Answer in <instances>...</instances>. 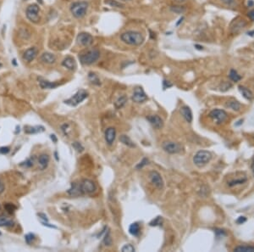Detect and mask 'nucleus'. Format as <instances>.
<instances>
[{"label": "nucleus", "mask_w": 254, "mask_h": 252, "mask_svg": "<svg viewBox=\"0 0 254 252\" xmlns=\"http://www.w3.org/2000/svg\"><path fill=\"white\" fill-rule=\"evenodd\" d=\"M103 242L105 243V244H106V245H111V244H112V240H111L110 236H109V233H106V235H105V238H104V240H103Z\"/></svg>", "instance_id": "ea45409f"}, {"label": "nucleus", "mask_w": 254, "mask_h": 252, "mask_svg": "<svg viewBox=\"0 0 254 252\" xmlns=\"http://www.w3.org/2000/svg\"><path fill=\"white\" fill-rule=\"evenodd\" d=\"M253 4H254L253 1H252V0H249V2H248V6L250 7V6H252Z\"/></svg>", "instance_id": "6e6d98bb"}, {"label": "nucleus", "mask_w": 254, "mask_h": 252, "mask_svg": "<svg viewBox=\"0 0 254 252\" xmlns=\"http://www.w3.org/2000/svg\"><path fill=\"white\" fill-rule=\"evenodd\" d=\"M162 222H163L162 216H159L155 217L152 221H151L150 223H149V225H150L151 227H157V226H160V225L162 224Z\"/></svg>", "instance_id": "72a5a7b5"}, {"label": "nucleus", "mask_w": 254, "mask_h": 252, "mask_svg": "<svg viewBox=\"0 0 254 252\" xmlns=\"http://www.w3.org/2000/svg\"><path fill=\"white\" fill-rule=\"evenodd\" d=\"M4 208H5V209L7 210V211L9 212V213H13L14 211L16 210V206H15L14 205L10 204V203H8V204L4 205Z\"/></svg>", "instance_id": "e433bc0d"}, {"label": "nucleus", "mask_w": 254, "mask_h": 252, "mask_svg": "<svg viewBox=\"0 0 254 252\" xmlns=\"http://www.w3.org/2000/svg\"><path fill=\"white\" fill-rule=\"evenodd\" d=\"M50 158L48 155L47 154H42L38 158V165L41 170H44L48 167V163H49Z\"/></svg>", "instance_id": "6ab92c4d"}, {"label": "nucleus", "mask_w": 254, "mask_h": 252, "mask_svg": "<svg viewBox=\"0 0 254 252\" xmlns=\"http://www.w3.org/2000/svg\"><path fill=\"white\" fill-rule=\"evenodd\" d=\"M116 138V130L114 128H109L105 131V141L107 144L112 145L115 140Z\"/></svg>", "instance_id": "2eb2a0df"}, {"label": "nucleus", "mask_w": 254, "mask_h": 252, "mask_svg": "<svg viewBox=\"0 0 254 252\" xmlns=\"http://www.w3.org/2000/svg\"><path fill=\"white\" fill-rule=\"evenodd\" d=\"M14 221L6 216H0V227H12Z\"/></svg>", "instance_id": "b1692460"}, {"label": "nucleus", "mask_w": 254, "mask_h": 252, "mask_svg": "<svg viewBox=\"0 0 254 252\" xmlns=\"http://www.w3.org/2000/svg\"><path fill=\"white\" fill-rule=\"evenodd\" d=\"M234 250L236 252H254V247L242 245V246H237L236 248H235Z\"/></svg>", "instance_id": "7c9ffc66"}, {"label": "nucleus", "mask_w": 254, "mask_h": 252, "mask_svg": "<svg viewBox=\"0 0 254 252\" xmlns=\"http://www.w3.org/2000/svg\"><path fill=\"white\" fill-rule=\"evenodd\" d=\"M4 183H3V182L0 181V194H1L2 193H3V192H4Z\"/></svg>", "instance_id": "3c124183"}, {"label": "nucleus", "mask_w": 254, "mask_h": 252, "mask_svg": "<svg viewBox=\"0 0 254 252\" xmlns=\"http://www.w3.org/2000/svg\"><path fill=\"white\" fill-rule=\"evenodd\" d=\"M68 194H70V196H73V197H77V196L82 195L79 182H72L71 183V187H70V189L68 190Z\"/></svg>", "instance_id": "a211bd4d"}, {"label": "nucleus", "mask_w": 254, "mask_h": 252, "mask_svg": "<svg viewBox=\"0 0 254 252\" xmlns=\"http://www.w3.org/2000/svg\"><path fill=\"white\" fill-rule=\"evenodd\" d=\"M121 251L123 252H133L135 251V247L131 244H125L123 247L121 248Z\"/></svg>", "instance_id": "f704fd0d"}, {"label": "nucleus", "mask_w": 254, "mask_h": 252, "mask_svg": "<svg viewBox=\"0 0 254 252\" xmlns=\"http://www.w3.org/2000/svg\"><path fill=\"white\" fill-rule=\"evenodd\" d=\"M8 152H9V148L8 147H2V148H0V153L1 154L5 155V154H8Z\"/></svg>", "instance_id": "c03bdc74"}, {"label": "nucleus", "mask_w": 254, "mask_h": 252, "mask_svg": "<svg viewBox=\"0 0 254 252\" xmlns=\"http://www.w3.org/2000/svg\"><path fill=\"white\" fill-rule=\"evenodd\" d=\"M131 99H132V100L135 103L140 104L145 102L148 99V96H147L146 93L142 89V87H136L134 90V93L132 94Z\"/></svg>", "instance_id": "f8f14e48"}, {"label": "nucleus", "mask_w": 254, "mask_h": 252, "mask_svg": "<svg viewBox=\"0 0 254 252\" xmlns=\"http://www.w3.org/2000/svg\"><path fill=\"white\" fill-rule=\"evenodd\" d=\"M246 221V218L245 217V216H240V217L236 220V223H237L238 224H242V223H245Z\"/></svg>", "instance_id": "49530a36"}, {"label": "nucleus", "mask_w": 254, "mask_h": 252, "mask_svg": "<svg viewBox=\"0 0 254 252\" xmlns=\"http://www.w3.org/2000/svg\"><path fill=\"white\" fill-rule=\"evenodd\" d=\"M25 238L26 243H27V244H30V243L34 240V235H33L32 233H28V234H26V235L25 236Z\"/></svg>", "instance_id": "79ce46f5"}, {"label": "nucleus", "mask_w": 254, "mask_h": 252, "mask_svg": "<svg viewBox=\"0 0 254 252\" xmlns=\"http://www.w3.org/2000/svg\"><path fill=\"white\" fill-rule=\"evenodd\" d=\"M252 172H253V175H254V161H253V164H252Z\"/></svg>", "instance_id": "bf43d9fd"}, {"label": "nucleus", "mask_w": 254, "mask_h": 252, "mask_svg": "<svg viewBox=\"0 0 254 252\" xmlns=\"http://www.w3.org/2000/svg\"><path fill=\"white\" fill-rule=\"evenodd\" d=\"M221 1L224 4H226V5H229V6H232L236 3V0H221Z\"/></svg>", "instance_id": "37998d69"}, {"label": "nucleus", "mask_w": 254, "mask_h": 252, "mask_svg": "<svg viewBox=\"0 0 254 252\" xmlns=\"http://www.w3.org/2000/svg\"><path fill=\"white\" fill-rule=\"evenodd\" d=\"M183 20H184V17H181L180 20H179V21H178V22L176 23V26L180 25V22H182V21H183Z\"/></svg>", "instance_id": "5fc2aeb1"}, {"label": "nucleus", "mask_w": 254, "mask_h": 252, "mask_svg": "<svg viewBox=\"0 0 254 252\" xmlns=\"http://www.w3.org/2000/svg\"><path fill=\"white\" fill-rule=\"evenodd\" d=\"M162 148L165 152L169 154H178L181 152L182 150V146L175 142L171 141H165L162 145Z\"/></svg>", "instance_id": "0eeeda50"}, {"label": "nucleus", "mask_w": 254, "mask_h": 252, "mask_svg": "<svg viewBox=\"0 0 254 252\" xmlns=\"http://www.w3.org/2000/svg\"><path fill=\"white\" fill-rule=\"evenodd\" d=\"M43 131H44V128L42 127V126H37V127L26 126V127H25V132L28 133V134H34V133L42 132Z\"/></svg>", "instance_id": "5701e85b"}, {"label": "nucleus", "mask_w": 254, "mask_h": 252, "mask_svg": "<svg viewBox=\"0 0 254 252\" xmlns=\"http://www.w3.org/2000/svg\"><path fill=\"white\" fill-rule=\"evenodd\" d=\"M164 88L165 89V88H169V87H172V84L171 83H169V82H167L166 80H164Z\"/></svg>", "instance_id": "de8ad7c7"}, {"label": "nucleus", "mask_w": 254, "mask_h": 252, "mask_svg": "<svg viewBox=\"0 0 254 252\" xmlns=\"http://www.w3.org/2000/svg\"><path fill=\"white\" fill-rule=\"evenodd\" d=\"M51 139L53 140L54 143H56V142H57V138H56V136H55L54 134H52V135H51Z\"/></svg>", "instance_id": "603ef678"}, {"label": "nucleus", "mask_w": 254, "mask_h": 252, "mask_svg": "<svg viewBox=\"0 0 254 252\" xmlns=\"http://www.w3.org/2000/svg\"><path fill=\"white\" fill-rule=\"evenodd\" d=\"M72 146H73L75 149L77 150L78 152H82V151L84 150V147H83V146H82L80 143H78V142H75V143H73V144H72Z\"/></svg>", "instance_id": "58836bf2"}, {"label": "nucleus", "mask_w": 254, "mask_h": 252, "mask_svg": "<svg viewBox=\"0 0 254 252\" xmlns=\"http://www.w3.org/2000/svg\"><path fill=\"white\" fill-rule=\"evenodd\" d=\"M175 1H177V2H183L185 0H175Z\"/></svg>", "instance_id": "052dcab7"}, {"label": "nucleus", "mask_w": 254, "mask_h": 252, "mask_svg": "<svg viewBox=\"0 0 254 252\" xmlns=\"http://www.w3.org/2000/svg\"><path fill=\"white\" fill-rule=\"evenodd\" d=\"M121 40L129 45L139 46L143 43L144 37L138 32L128 31L121 34Z\"/></svg>", "instance_id": "f257e3e1"}, {"label": "nucleus", "mask_w": 254, "mask_h": 252, "mask_svg": "<svg viewBox=\"0 0 254 252\" xmlns=\"http://www.w3.org/2000/svg\"><path fill=\"white\" fill-rule=\"evenodd\" d=\"M148 162H149V161H148L147 158H143V159H142V161H140L139 164L136 165L135 167H136L137 169H141V168H142L143 166H145V165H148Z\"/></svg>", "instance_id": "4c0bfd02"}, {"label": "nucleus", "mask_w": 254, "mask_h": 252, "mask_svg": "<svg viewBox=\"0 0 254 252\" xmlns=\"http://www.w3.org/2000/svg\"><path fill=\"white\" fill-rule=\"evenodd\" d=\"M149 178H150V181H151V182H152V184H153L156 188H158L159 189H162L164 188V180H163V178L161 177V175H160L158 172L152 171V172L149 173Z\"/></svg>", "instance_id": "9d476101"}, {"label": "nucleus", "mask_w": 254, "mask_h": 252, "mask_svg": "<svg viewBox=\"0 0 254 252\" xmlns=\"http://www.w3.org/2000/svg\"><path fill=\"white\" fill-rule=\"evenodd\" d=\"M39 85L42 89H52V88L57 87L58 84L56 83H51V82H48L47 80L40 78L39 79Z\"/></svg>", "instance_id": "412c9836"}, {"label": "nucleus", "mask_w": 254, "mask_h": 252, "mask_svg": "<svg viewBox=\"0 0 254 252\" xmlns=\"http://www.w3.org/2000/svg\"><path fill=\"white\" fill-rule=\"evenodd\" d=\"M180 114L181 116L185 118V120L187 122H192V110L188 107V106H183L180 108Z\"/></svg>", "instance_id": "f3484780"}, {"label": "nucleus", "mask_w": 254, "mask_h": 252, "mask_svg": "<svg viewBox=\"0 0 254 252\" xmlns=\"http://www.w3.org/2000/svg\"><path fill=\"white\" fill-rule=\"evenodd\" d=\"M195 47H196V49H198V50L203 49V47H202V46L198 45V44H196V45H195Z\"/></svg>", "instance_id": "864d4df0"}, {"label": "nucleus", "mask_w": 254, "mask_h": 252, "mask_svg": "<svg viewBox=\"0 0 254 252\" xmlns=\"http://www.w3.org/2000/svg\"><path fill=\"white\" fill-rule=\"evenodd\" d=\"M247 34H248L249 36H254V31H252V32H248Z\"/></svg>", "instance_id": "4d7b16f0"}, {"label": "nucleus", "mask_w": 254, "mask_h": 252, "mask_svg": "<svg viewBox=\"0 0 254 252\" xmlns=\"http://www.w3.org/2000/svg\"><path fill=\"white\" fill-rule=\"evenodd\" d=\"M239 90L241 92L242 96L246 99H247V100H252V98H253L252 93L249 89H247L246 87H242V86H239Z\"/></svg>", "instance_id": "393cba45"}, {"label": "nucleus", "mask_w": 254, "mask_h": 252, "mask_svg": "<svg viewBox=\"0 0 254 252\" xmlns=\"http://www.w3.org/2000/svg\"><path fill=\"white\" fill-rule=\"evenodd\" d=\"M37 49L35 48H30L25 51L23 55V58L27 62H32L34 59L37 57Z\"/></svg>", "instance_id": "dca6fc26"}, {"label": "nucleus", "mask_w": 254, "mask_h": 252, "mask_svg": "<svg viewBox=\"0 0 254 252\" xmlns=\"http://www.w3.org/2000/svg\"><path fill=\"white\" fill-rule=\"evenodd\" d=\"M119 141H120L123 145H125V146H127V147H130V148H134L135 146L134 142L131 140L129 137L126 136V135H121V136L119 137Z\"/></svg>", "instance_id": "a878e982"}, {"label": "nucleus", "mask_w": 254, "mask_h": 252, "mask_svg": "<svg viewBox=\"0 0 254 252\" xmlns=\"http://www.w3.org/2000/svg\"><path fill=\"white\" fill-rule=\"evenodd\" d=\"M171 10L173 12L177 13V14H181L183 13L185 10V9L183 7V6H178V5H175V6H171Z\"/></svg>", "instance_id": "c9c22d12"}, {"label": "nucleus", "mask_w": 254, "mask_h": 252, "mask_svg": "<svg viewBox=\"0 0 254 252\" xmlns=\"http://www.w3.org/2000/svg\"><path fill=\"white\" fill-rule=\"evenodd\" d=\"M100 57V52L97 49L87 50L85 53H82L79 55V60L82 65L89 66L95 63Z\"/></svg>", "instance_id": "f03ea898"}, {"label": "nucleus", "mask_w": 254, "mask_h": 252, "mask_svg": "<svg viewBox=\"0 0 254 252\" xmlns=\"http://www.w3.org/2000/svg\"><path fill=\"white\" fill-rule=\"evenodd\" d=\"M87 9H88V4L86 2L82 1V2H76L72 4L70 7V11L75 18L81 19L86 15Z\"/></svg>", "instance_id": "7ed1b4c3"}, {"label": "nucleus", "mask_w": 254, "mask_h": 252, "mask_svg": "<svg viewBox=\"0 0 254 252\" xmlns=\"http://www.w3.org/2000/svg\"><path fill=\"white\" fill-rule=\"evenodd\" d=\"M246 25V22L244 19H242L241 17H237L236 19H235L231 25H230V31L233 33L239 32L242 28H244Z\"/></svg>", "instance_id": "ddd939ff"}, {"label": "nucleus", "mask_w": 254, "mask_h": 252, "mask_svg": "<svg viewBox=\"0 0 254 252\" xmlns=\"http://www.w3.org/2000/svg\"><path fill=\"white\" fill-rule=\"evenodd\" d=\"M62 65L70 70H75V68H76V62H75V60H74V58H72V57H70V56L66 57V58L63 60Z\"/></svg>", "instance_id": "aec40b11"}, {"label": "nucleus", "mask_w": 254, "mask_h": 252, "mask_svg": "<svg viewBox=\"0 0 254 252\" xmlns=\"http://www.w3.org/2000/svg\"><path fill=\"white\" fill-rule=\"evenodd\" d=\"M41 60L46 64H53L56 61V56L51 53H44L42 54Z\"/></svg>", "instance_id": "4be33fe9"}, {"label": "nucleus", "mask_w": 254, "mask_h": 252, "mask_svg": "<svg viewBox=\"0 0 254 252\" xmlns=\"http://www.w3.org/2000/svg\"><path fill=\"white\" fill-rule=\"evenodd\" d=\"M0 67H2V64L1 63H0Z\"/></svg>", "instance_id": "e2e57ef3"}, {"label": "nucleus", "mask_w": 254, "mask_h": 252, "mask_svg": "<svg viewBox=\"0 0 254 252\" xmlns=\"http://www.w3.org/2000/svg\"><path fill=\"white\" fill-rule=\"evenodd\" d=\"M229 77V78L231 79L233 82H236H236H239V81L242 79L241 76L238 74L237 72H236L235 70H230Z\"/></svg>", "instance_id": "473e14b6"}, {"label": "nucleus", "mask_w": 254, "mask_h": 252, "mask_svg": "<svg viewBox=\"0 0 254 252\" xmlns=\"http://www.w3.org/2000/svg\"><path fill=\"white\" fill-rule=\"evenodd\" d=\"M0 235H1V233H0Z\"/></svg>", "instance_id": "0e129e2a"}, {"label": "nucleus", "mask_w": 254, "mask_h": 252, "mask_svg": "<svg viewBox=\"0 0 254 252\" xmlns=\"http://www.w3.org/2000/svg\"><path fill=\"white\" fill-rule=\"evenodd\" d=\"M39 6L36 4H32L29 5L26 9V17L28 18L32 22L37 23L39 21Z\"/></svg>", "instance_id": "6e6552de"}, {"label": "nucleus", "mask_w": 254, "mask_h": 252, "mask_svg": "<svg viewBox=\"0 0 254 252\" xmlns=\"http://www.w3.org/2000/svg\"><path fill=\"white\" fill-rule=\"evenodd\" d=\"M105 4L113 8H124L125 5L116 0H105Z\"/></svg>", "instance_id": "c756f323"}, {"label": "nucleus", "mask_w": 254, "mask_h": 252, "mask_svg": "<svg viewBox=\"0 0 254 252\" xmlns=\"http://www.w3.org/2000/svg\"><path fill=\"white\" fill-rule=\"evenodd\" d=\"M226 107L229 108L235 111H238L241 109V104L236 100H229L226 103Z\"/></svg>", "instance_id": "c85d7f7f"}, {"label": "nucleus", "mask_w": 254, "mask_h": 252, "mask_svg": "<svg viewBox=\"0 0 254 252\" xmlns=\"http://www.w3.org/2000/svg\"><path fill=\"white\" fill-rule=\"evenodd\" d=\"M140 231H141V227H140V225L137 223H132L129 227V233H131V235L138 236Z\"/></svg>", "instance_id": "bb28decb"}, {"label": "nucleus", "mask_w": 254, "mask_h": 252, "mask_svg": "<svg viewBox=\"0 0 254 252\" xmlns=\"http://www.w3.org/2000/svg\"><path fill=\"white\" fill-rule=\"evenodd\" d=\"M209 116L212 120L217 123V124H221L227 119V114L225 111L215 109L209 113Z\"/></svg>", "instance_id": "1a4fd4ad"}, {"label": "nucleus", "mask_w": 254, "mask_h": 252, "mask_svg": "<svg viewBox=\"0 0 254 252\" xmlns=\"http://www.w3.org/2000/svg\"><path fill=\"white\" fill-rule=\"evenodd\" d=\"M88 97V93L84 90L81 89L79 91L76 92V94H75L72 97H70V99L65 100V103L70 106H76L79 104H81Z\"/></svg>", "instance_id": "39448f33"}, {"label": "nucleus", "mask_w": 254, "mask_h": 252, "mask_svg": "<svg viewBox=\"0 0 254 252\" xmlns=\"http://www.w3.org/2000/svg\"><path fill=\"white\" fill-rule=\"evenodd\" d=\"M212 159V155L209 151L200 150L193 157L194 164L198 167H202L206 165Z\"/></svg>", "instance_id": "20e7f679"}, {"label": "nucleus", "mask_w": 254, "mask_h": 252, "mask_svg": "<svg viewBox=\"0 0 254 252\" xmlns=\"http://www.w3.org/2000/svg\"><path fill=\"white\" fill-rule=\"evenodd\" d=\"M37 2H38L39 4H42V0H37Z\"/></svg>", "instance_id": "13d9d810"}, {"label": "nucleus", "mask_w": 254, "mask_h": 252, "mask_svg": "<svg viewBox=\"0 0 254 252\" xmlns=\"http://www.w3.org/2000/svg\"><path fill=\"white\" fill-rule=\"evenodd\" d=\"M121 1H129V0H121Z\"/></svg>", "instance_id": "680f3d73"}, {"label": "nucleus", "mask_w": 254, "mask_h": 252, "mask_svg": "<svg viewBox=\"0 0 254 252\" xmlns=\"http://www.w3.org/2000/svg\"><path fill=\"white\" fill-rule=\"evenodd\" d=\"M88 78H89L90 82L92 84H94V85H100V80H99V77L95 73L90 72L89 76H88Z\"/></svg>", "instance_id": "2f4dec72"}, {"label": "nucleus", "mask_w": 254, "mask_h": 252, "mask_svg": "<svg viewBox=\"0 0 254 252\" xmlns=\"http://www.w3.org/2000/svg\"><path fill=\"white\" fill-rule=\"evenodd\" d=\"M248 17L250 18L251 21H254V9L253 10H251L250 12L248 13Z\"/></svg>", "instance_id": "8fccbe9b"}, {"label": "nucleus", "mask_w": 254, "mask_h": 252, "mask_svg": "<svg viewBox=\"0 0 254 252\" xmlns=\"http://www.w3.org/2000/svg\"><path fill=\"white\" fill-rule=\"evenodd\" d=\"M229 87H231V84L227 82H225L221 85V91H227L228 89H229Z\"/></svg>", "instance_id": "a19ab883"}, {"label": "nucleus", "mask_w": 254, "mask_h": 252, "mask_svg": "<svg viewBox=\"0 0 254 252\" xmlns=\"http://www.w3.org/2000/svg\"><path fill=\"white\" fill-rule=\"evenodd\" d=\"M147 120L150 122V124L152 125V127L156 129H160L163 128L164 126V122L163 120L160 118L159 116L156 115H152V116H148L147 117Z\"/></svg>", "instance_id": "4468645a"}, {"label": "nucleus", "mask_w": 254, "mask_h": 252, "mask_svg": "<svg viewBox=\"0 0 254 252\" xmlns=\"http://www.w3.org/2000/svg\"><path fill=\"white\" fill-rule=\"evenodd\" d=\"M127 102V98L126 96H120L119 97L118 99L115 100V106L116 109H121L122 107H124L125 105V104Z\"/></svg>", "instance_id": "cd10ccee"}, {"label": "nucleus", "mask_w": 254, "mask_h": 252, "mask_svg": "<svg viewBox=\"0 0 254 252\" xmlns=\"http://www.w3.org/2000/svg\"><path fill=\"white\" fill-rule=\"evenodd\" d=\"M79 184H80V189H81L82 194H92L97 189V186H96L95 182L89 179H84L82 182H79Z\"/></svg>", "instance_id": "423d86ee"}, {"label": "nucleus", "mask_w": 254, "mask_h": 252, "mask_svg": "<svg viewBox=\"0 0 254 252\" xmlns=\"http://www.w3.org/2000/svg\"><path fill=\"white\" fill-rule=\"evenodd\" d=\"M25 164H21V165H25V166H28V167H30V166H32V165H33V160L28 159L27 161H25Z\"/></svg>", "instance_id": "a18cd8bd"}, {"label": "nucleus", "mask_w": 254, "mask_h": 252, "mask_svg": "<svg viewBox=\"0 0 254 252\" xmlns=\"http://www.w3.org/2000/svg\"><path fill=\"white\" fill-rule=\"evenodd\" d=\"M37 216H40L42 219H43L45 222H48V217H47V216H46L45 214H43V213H38Z\"/></svg>", "instance_id": "09e8293b"}, {"label": "nucleus", "mask_w": 254, "mask_h": 252, "mask_svg": "<svg viewBox=\"0 0 254 252\" xmlns=\"http://www.w3.org/2000/svg\"><path fill=\"white\" fill-rule=\"evenodd\" d=\"M77 43L80 45L84 46V47H88L93 43V37L92 36L87 32H81L78 34Z\"/></svg>", "instance_id": "9b49d317"}]
</instances>
